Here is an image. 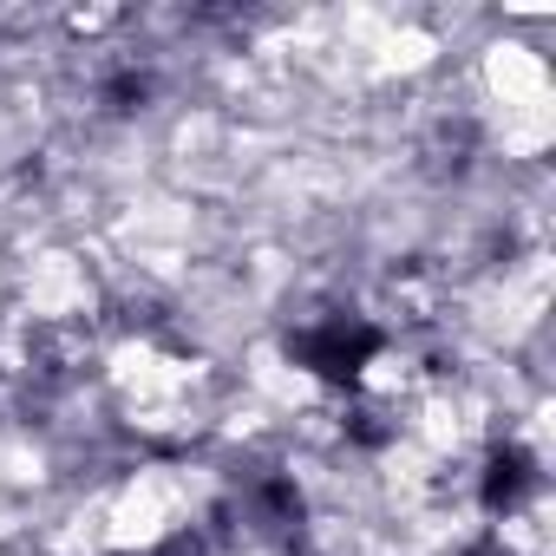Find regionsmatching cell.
Wrapping results in <instances>:
<instances>
[{
    "label": "cell",
    "mask_w": 556,
    "mask_h": 556,
    "mask_svg": "<svg viewBox=\"0 0 556 556\" xmlns=\"http://www.w3.org/2000/svg\"><path fill=\"white\" fill-rule=\"evenodd\" d=\"M536 458L523 452V445H497L491 458H484V471H478V497H484V510L491 517H517L530 497H536Z\"/></svg>",
    "instance_id": "6da1fadb"
}]
</instances>
